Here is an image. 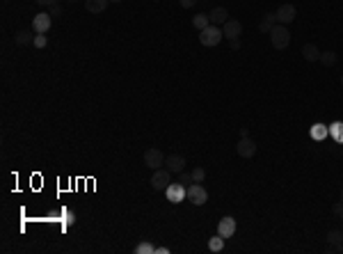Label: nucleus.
I'll list each match as a JSON object with an SVG mask.
<instances>
[{
  "instance_id": "cd10ccee",
  "label": "nucleus",
  "mask_w": 343,
  "mask_h": 254,
  "mask_svg": "<svg viewBox=\"0 0 343 254\" xmlns=\"http://www.w3.org/2000/svg\"><path fill=\"white\" fill-rule=\"evenodd\" d=\"M48 9H51V12H48V14H51V18H60L62 16V7H60V5H53V7H48Z\"/></svg>"
},
{
  "instance_id": "39448f33",
  "label": "nucleus",
  "mask_w": 343,
  "mask_h": 254,
  "mask_svg": "<svg viewBox=\"0 0 343 254\" xmlns=\"http://www.w3.org/2000/svg\"><path fill=\"white\" fill-rule=\"evenodd\" d=\"M185 199H190V202L195 204V206H204L206 199H208V193H206V188L202 183H190L188 185V195H185Z\"/></svg>"
},
{
  "instance_id": "7c9ffc66",
  "label": "nucleus",
  "mask_w": 343,
  "mask_h": 254,
  "mask_svg": "<svg viewBox=\"0 0 343 254\" xmlns=\"http://www.w3.org/2000/svg\"><path fill=\"white\" fill-rule=\"evenodd\" d=\"M332 211H334L336 216H339V213L343 211V202H341V204H334V208H332Z\"/></svg>"
},
{
  "instance_id": "72a5a7b5",
  "label": "nucleus",
  "mask_w": 343,
  "mask_h": 254,
  "mask_svg": "<svg viewBox=\"0 0 343 254\" xmlns=\"http://www.w3.org/2000/svg\"><path fill=\"white\" fill-rule=\"evenodd\" d=\"M336 250H339V252H343V243H341V245H339V247H336Z\"/></svg>"
},
{
  "instance_id": "9d476101",
  "label": "nucleus",
  "mask_w": 343,
  "mask_h": 254,
  "mask_svg": "<svg viewBox=\"0 0 343 254\" xmlns=\"http://www.w3.org/2000/svg\"><path fill=\"white\" fill-rule=\"evenodd\" d=\"M51 14H46V12H41V14H37V16L32 18V30L37 32V35H46L48 32V28H51Z\"/></svg>"
},
{
  "instance_id": "f03ea898",
  "label": "nucleus",
  "mask_w": 343,
  "mask_h": 254,
  "mask_svg": "<svg viewBox=\"0 0 343 254\" xmlns=\"http://www.w3.org/2000/svg\"><path fill=\"white\" fill-rule=\"evenodd\" d=\"M222 39H224L222 28H220V26H213V23H210L206 30L199 32V41H202V46H208V48H210V46H218Z\"/></svg>"
},
{
  "instance_id": "4468645a",
  "label": "nucleus",
  "mask_w": 343,
  "mask_h": 254,
  "mask_svg": "<svg viewBox=\"0 0 343 254\" xmlns=\"http://www.w3.org/2000/svg\"><path fill=\"white\" fill-rule=\"evenodd\" d=\"M320 48L316 46V44H305L302 46V55H305L307 62H320Z\"/></svg>"
},
{
  "instance_id": "4c0bfd02",
  "label": "nucleus",
  "mask_w": 343,
  "mask_h": 254,
  "mask_svg": "<svg viewBox=\"0 0 343 254\" xmlns=\"http://www.w3.org/2000/svg\"><path fill=\"white\" fill-rule=\"evenodd\" d=\"M341 202H343V190H341Z\"/></svg>"
},
{
  "instance_id": "dca6fc26",
  "label": "nucleus",
  "mask_w": 343,
  "mask_h": 254,
  "mask_svg": "<svg viewBox=\"0 0 343 254\" xmlns=\"http://www.w3.org/2000/svg\"><path fill=\"white\" fill-rule=\"evenodd\" d=\"M327 133H330V126H325V124H313L311 131H309L311 140H318V142H320V140H325Z\"/></svg>"
},
{
  "instance_id": "c9c22d12",
  "label": "nucleus",
  "mask_w": 343,
  "mask_h": 254,
  "mask_svg": "<svg viewBox=\"0 0 343 254\" xmlns=\"http://www.w3.org/2000/svg\"><path fill=\"white\" fill-rule=\"evenodd\" d=\"M110 3H124V0H110Z\"/></svg>"
},
{
  "instance_id": "f3484780",
  "label": "nucleus",
  "mask_w": 343,
  "mask_h": 254,
  "mask_svg": "<svg viewBox=\"0 0 343 254\" xmlns=\"http://www.w3.org/2000/svg\"><path fill=\"white\" fill-rule=\"evenodd\" d=\"M32 41H34V37L30 30H18L16 35H14V44H16V46H28V44H32Z\"/></svg>"
},
{
  "instance_id": "5701e85b",
  "label": "nucleus",
  "mask_w": 343,
  "mask_h": 254,
  "mask_svg": "<svg viewBox=\"0 0 343 254\" xmlns=\"http://www.w3.org/2000/svg\"><path fill=\"white\" fill-rule=\"evenodd\" d=\"M336 60H339V57H336V53L334 51H325V53H320V62L325 67H334L336 65Z\"/></svg>"
},
{
  "instance_id": "a878e982",
  "label": "nucleus",
  "mask_w": 343,
  "mask_h": 254,
  "mask_svg": "<svg viewBox=\"0 0 343 254\" xmlns=\"http://www.w3.org/2000/svg\"><path fill=\"white\" fill-rule=\"evenodd\" d=\"M204 179H206V170L204 167H195L192 170V181L195 183H204Z\"/></svg>"
},
{
  "instance_id": "20e7f679",
  "label": "nucleus",
  "mask_w": 343,
  "mask_h": 254,
  "mask_svg": "<svg viewBox=\"0 0 343 254\" xmlns=\"http://www.w3.org/2000/svg\"><path fill=\"white\" fill-rule=\"evenodd\" d=\"M172 183V172L167 167H160V170H154V177H151V188L154 190H167V185Z\"/></svg>"
},
{
  "instance_id": "393cba45",
  "label": "nucleus",
  "mask_w": 343,
  "mask_h": 254,
  "mask_svg": "<svg viewBox=\"0 0 343 254\" xmlns=\"http://www.w3.org/2000/svg\"><path fill=\"white\" fill-rule=\"evenodd\" d=\"M179 183L185 185V188H188L190 183H195L192 181V172H185V170H183V172H179Z\"/></svg>"
},
{
  "instance_id": "aec40b11",
  "label": "nucleus",
  "mask_w": 343,
  "mask_h": 254,
  "mask_svg": "<svg viewBox=\"0 0 343 254\" xmlns=\"http://www.w3.org/2000/svg\"><path fill=\"white\" fill-rule=\"evenodd\" d=\"M325 241H327V243H330V245L339 247V245H341V243H343V231H339V229H332V231H327Z\"/></svg>"
},
{
  "instance_id": "6e6552de",
  "label": "nucleus",
  "mask_w": 343,
  "mask_h": 254,
  "mask_svg": "<svg viewBox=\"0 0 343 254\" xmlns=\"http://www.w3.org/2000/svg\"><path fill=\"white\" fill-rule=\"evenodd\" d=\"M165 195H167V199H169L172 204H179V202H183V199H185V195H188V188L176 181V183H169V185H167Z\"/></svg>"
},
{
  "instance_id": "bb28decb",
  "label": "nucleus",
  "mask_w": 343,
  "mask_h": 254,
  "mask_svg": "<svg viewBox=\"0 0 343 254\" xmlns=\"http://www.w3.org/2000/svg\"><path fill=\"white\" fill-rule=\"evenodd\" d=\"M32 46H34V48H46V37H44V35H37V37H34V41H32Z\"/></svg>"
},
{
  "instance_id": "473e14b6",
  "label": "nucleus",
  "mask_w": 343,
  "mask_h": 254,
  "mask_svg": "<svg viewBox=\"0 0 343 254\" xmlns=\"http://www.w3.org/2000/svg\"><path fill=\"white\" fill-rule=\"evenodd\" d=\"M156 252H158V254H169L167 247H156Z\"/></svg>"
},
{
  "instance_id": "2f4dec72",
  "label": "nucleus",
  "mask_w": 343,
  "mask_h": 254,
  "mask_svg": "<svg viewBox=\"0 0 343 254\" xmlns=\"http://www.w3.org/2000/svg\"><path fill=\"white\" fill-rule=\"evenodd\" d=\"M231 48H233V51H238V48H240V39H231Z\"/></svg>"
},
{
  "instance_id": "f8f14e48",
  "label": "nucleus",
  "mask_w": 343,
  "mask_h": 254,
  "mask_svg": "<svg viewBox=\"0 0 343 254\" xmlns=\"http://www.w3.org/2000/svg\"><path fill=\"white\" fill-rule=\"evenodd\" d=\"M165 167H167L172 174L183 172V170H185V158H183V156H179V154H172V156L165 158Z\"/></svg>"
},
{
  "instance_id": "b1692460",
  "label": "nucleus",
  "mask_w": 343,
  "mask_h": 254,
  "mask_svg": "<svg viewBox=\"0 0 343 254\" xmlns=\"http://www.w3.org/2000/svg\"><path fill=\"white\" fill-rule=\"evenodd\" d=\"M156 252V247L154 245H151V243H140V245H137L135 247V254H154Z\"/></svg>"
},
{
  "instance_id": "1a4fd4ad",
  "label": "nucleus",
  "mask_w": 343,
  "mask_h": 254,
  "mask_svg": "<svg viewBox=\"0 0 343 254\" xmlns=\"http://www.w3.org/2000/svg\"><path fill=\"white\" fill-rule=\"evenodd\" d=\"M222 35H224V39H238L240 35H243V23L238 21V18H229L227 23L222 26Z\"/></svg>"
},
{
  "instance_id": "f257e3e1",
  "label": "nucleus",
  "mask_w": 343,
  "mask_h": 254,
  "mask_svg": "<svg viewBox=\"0 0 343 254\" xmlns=\"http://www.w3.org/2000/svg\"><path fill=\"white\" fill-rule=\"evenodd\" d=\"M268 35H270L272 48H277V51H284V48L291 44V32H288V28L282 26V23H279V26H274Z\"/></svg>"
},
{
  "instance_id": "2eb2a0df",
  "label": "nucleus",
  "mask_w": 343,
  "mask_h": 254,
  "mask_svg": "<svg viewBox=\"0 0 343 254\" xmlns=\"http://www.w3.org/2000/svg\"><path fill=\"white\" fill-rule=\"evenodd\" d=\"M110 5V0H85V9L90 14H101L105 12V7Z\"/></svg>"
},
{
  "instance_id": "ddd939ff",
  "label": "nucleus",
  "mask_w": 343,
  "mask_h": 254,
  "mask_svg": "<svg viewBox=\"0 0 343 254\" xmlns=\"http://www.w3.org/2000/svg\"><path fill=\"white\" fill-rule=\"evenodd\" d=\"M208 16H210V23H213V26H224V23L231 18L227 7H213V12H210Z\"/></svg>"
},
{
  "instance_id": "9b49d317",
  "label": "nucleus",
  "mask_w": 343,
  "mask_h": 254,
  "mask_svg": "<svg viewBox=\"0 0 343 254\" xmlns=\"http://www.w3.org/2000/svg\"><path fill=\"white\" fill-rule=\"evenodd\" d=\"M218 234L222 238H231L233 234H236V220H233L231 216L222 218V220H220V224H218Z\"/></svg>"
},
{
  "instance_id": "c85d7f7f",
  "label": "nucleus",
  "mask_w": 343,
  "mask_h": 254,
  "mask_svg": "<svg viewBox=\"0 0 343 254\" xmlns=\"http://www.w3.org/2000/svg\"><path fill=\"white\" fill-rule=\"evenodd\" d=\"M34 3L41 7H53V5H60V0H34Z\"/></svg>"
},
{
  "instance_id": "412c9836",
  "label": "nucleus",
  "mask_w": 343,
  "mask_h": 254,
  "mask_svg": "<svg viewBox=\"0 0 343 254\" xmlns=\"http://www.w3.org/2000/svg\"><path fill=\"white\" fill-rule=\"evenodd\" d=\"M330 135L336 140L339 144H343V124L341 121H334V124L330 126Z\"/></svg>"
},
{
  "instance_id": "a211bd4d",
  "label": "nucleus",
  "mask_w": 343,
  "mask_h": 254,
  "mask_svg": "<svg viewBox=\"0 0 343 254\" xmlns=\"http://www.w3.org/2000/svg\"><path fill=\"white\" fill-rule=\"evenodd\" d=\"M274 21H277V16H274V14H266V16H263V21L259 23V32H270L272 28H274Z\"/></svg>"
},
{
  "instance_id": "f704fd0d",
  "label": "nucleus",
  "mask_w": 343,
  "mask_h": 254,
  "mask_svg": "<svg viewBox=\"0 0 343 254\" xmlns=\"http://www.w3.org/2000/svg\"><path fill=\"white\" fill-rule=\"evenodd\" d=\"M339 220H341V222H343V211H341V213H339Z\"/></svg>"
},
{
  "instance_id": "0eeeda50",
  "label": "nucleus",
  "mask_w": 343,
  "mask_h": 254,
  "mask_svg": "<svg viewBox=\"0 0 343 254\" xmlns=\"http://www.w3.org/2000/svg\"><path fill=\"white\" fill-rule=\"evenodd\" d=\"M236 154L240 156V158H252L254 154H256V142H254L252 138H240L238 144H236Z\"/></svg>"
},
{
  "instance_id": "c756f323",
  "label": "nucleus",
  "mask_w": 343,
  "mask_h": 254,
  "mask_svg": "<svg viewBox=\"0 0 343 254\" xmlns=\"http://www.w3.org/2000/svg\"><path fill=\"white\" fill-rule=\"evenodd\" d=\"M195 3H197V0H179V5H181V7H183V9H190Z\"/></svg>"
},
{
  "instance_id": "423d86ee",
  "label": "nucleus",
  "mask_w": 343,
  "mask_h": 254,
  "mask_svg": "<svg viewBox=\"0 0 343 254\" xmlns=\"http://www.w3.org/2000/svg\"><path fill=\"white\" fill-rule=\"evenodd\" d=\"M274 16H277V21L282 23V26H288V23H293V21H295L297 9H295V5L284 3V5H279V9L274 12Z\"/></svg>"
},
{
  "instance_id": "7ed1b4c3",
  "label": "nucleus",
  "mask_w": 343,
  "mask_h": 254,
  "mask_svg": "<svg viewBox=\"0 0 343 254\" xmlns=\"http://www.w3.org/2000/svg\"><path fill=\"white\" fill-rule=\"evenodd\" d=\"M142 160H144V165L149 170H160L165 165V154L160 149H156V146H149L144 151V156H142Z\"/></svg>"
},
{
  "instance_id": "6ab92c4d",
  "label": "nucleus",
  "mask_w": 343,
  "mask_h": 254,
  "mask_svg": "<svg viewBox=\"0 0 343 254\" xmlns=\"http://www.w3.org/2000/svg\"><path fill=\"white\" fill-rule=\"evenodd\" d=\"M192 26L197 28L199 32H202V30H206V28L210 26V16H208V14H197V16L192 18Z\"/></svg>"
},
{
  "instance_id": "4be33fe9",
  "label": "nucleus",
  "mask_w": 343,
  "mask_h": 254,
  "mask_svg": "<svg viewBox=\"0 0 343 254\" xmlns=\"http://www.w3.org/2000/svg\"><path fill=\"white\" fill-rule=\"evenodd\" d=\"M208 250H210V252H222V250H224V238L220 236V234L208 241Z\"/></svg>"
},
{
  "instance_id": "58836bf2",
  "label": "nucleus",
  "mask_w": 343,
  "mask_h": 254,
  "mask_svg": "<svg viewBox=\"0 0 343 254\" xmlns=\"http://www.w3.org/2000/svg\"><path fill=\"white\" fill-rule=\"evenodd\" d=\"M341 85H343V76H341Z\"/></svg>"
},
{
  "instance_id": "e433bc0d",
  "label": "nucleus",
  "mask_w": 343,
  "mask_h": 254,
  "mask_svg": "<svg viewBox=\"0 0 343 254\" xmlns=\"http://www.w3.org/2000/svg\"><path fill=\"white\" fill-rule=\"evenodd\" d=\"M67 3H71V5H73V3H78V0H67Z\"/></svg>"
}]
</instances>
